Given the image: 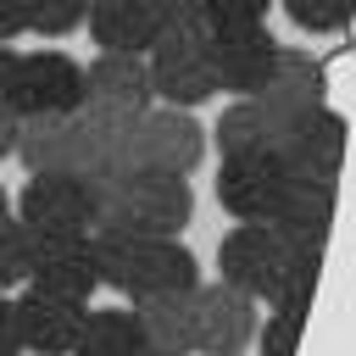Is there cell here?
<instances>
[{"mask_svg": "<svg viewBox=\"0 0 356 356\" xmlns=\"http://www.w3.org/2000/svg\"><path fill=\"white\" fill-rule=\"evenodd\" d=\"M89 256L95 278L128 300L145 295H189L200 284V261L189 245L161 239V234H117V228H89Z\"/></svg>", "mask_w": 356, "mask_h": 356, "instance_id": "6da1fadb", "label": "cell"}, {"mask_svg": "<svg viewBox=\"0 0 356 356\" xmlns=\"http://www.w3.org/2000/svg\"><path fill=\"white\" fill-rule=\"evenodd\" d=\"M89 195H95V228H117V234H161V239H178L184 222L195 217L189 178L145 172V167H128V161L117 172L95 178Z\"/></svg>", "mask_w": 356, "mask_h": 356, "instance_id": "7a4b0ae2", "label": "cell"}, {"mask_svg": "<svg viewBox=\"0 0 356 356\" xmlns=\"http://www.w3.org/2000/svg\"><path fill=\"white\" fill-rule=\"evenodd\" d=\"M145 72H150V95L161 106H178V111H195V106H206L217 95L211 56H206V28L200 22L161 28L156 44L145 50Z\"/></svg>", "mask_w": 356, "mask_h": 356, "instance_id": "3957f363", "label": "cell"}, {"mask_svg": "<svg viewBox=\"0 0 356 356\" xmlns=\"http://www.w3.org/2000/svg\"><path fill=\"white\" fill-rule=\"evenodd\" d=\"M206 156V128L195 122V111H178V106H161L150 100L134 128H128V167H145V172H172V178H189Z\"/></svg>", "mask_w": 356, "mask_h": 356, "instance_id": "277c9868", "label": "cell"}, {"mask_svg": "<svg viewBox=\"0 0 356 356\" xmlns=\"http://www.w3.org/2000/svg\"><path fill=\"white\" fill-rule=\"evenodd\" d=\"M284 189H289V167H284L278 150L222 156V167H217V200H222V211L239 217V222H273Z\"/></svg>", "mask_w": 356, "mask_h": 356, "instance_id": "5b68a950", "label": "cell"}, {"mask_svg": "<svg viewBox=\"0 0 356 356\" xmlns=\"http://www.w3.org/2000/svg\"><path fill=\"white\" fill-rule=\"evenodd\" d=\"M273 239L289 256H323L328 245V228H334V178H306V172H289V189L273 211Z\"/></svg>", "mask_w": 356, "mask_h": 356, "instance_id": "8992f818", "label": "cell"}, {"mask_svg": "<svg viewBox=\"0 0 356 356\" xmlns=\"http://www.w3.org/2000/svg\"><path fill=\"white\" fill-rule=\"evenodd\" d=\"M11 106L22 117H67L83 106V61H72L67 50H28L17 56V83H11Z\"/></svg>", "mask_w": 356, "mask_h": 356, "instance_id": "52a82bcc", "label": "cell"}, {"mask_svg": "<svg viewBox=\"0 0 356 356\" xmlns=\"http://www.w3.org/2000/svg\"><path fill=\"white\" fill-rule=\"evenodd\" d=\"M217 278L234 284L239 295H250L256 306L273 300V289L284 278V250H278L273 228L267 222H234L217 245Z\"/></svg>", "mask_w": 356, "mask_h": 356, "instance_id": "ba28073f", "label": "cell"}, {"mask_svg": "<svg viewBox=\"0 0 356 356\" xmlns=\"http://www.w3.org/2000/svg\"><path fill=\"white\" fill-rule=\"evenodd\" d=\"M189 306H195V350L200 356H239L256 339V300L239 295L234 284H222V278L195 284Z\"/></svg>", "mask_w": 356, "mask_h": 356, "instance_id": "9c48e42d", "label": "cell"}, {"mask_svg": "<svg viewBox=\"0 0 356 356\" xmlns=\"http://www.w3.org/2000/svg\"><path fill=\"white\" fill-rule=\"evenodd\" d=\"M17 222L22 228H61V234H89L95 228V195L72 172H39L17 195Z\"/></svg>", "mask_w": 356, "mask_h": 356, "instance_id": "30bf717a", "label": "cell"}, {"mask_svg": "<svg viewBox=\"0 0 356 356\" xmlns=\"http://www.w3.org/2000/svg\"><path fill=\"white\" fill-rule=\"evenodd\" d=\"M273 50L278 39L267 33V22H250V28H217L206 33V56H211V78H217V95H256L267 67H273Z\"/></svg>", "mask_w": 356, "mask_h": 356, "instance_id": "8fae6325", "label": "cell"}, {"mask_svg": "<svg viewBox=\"0 0 356 356\" xmlns=\"http://www.w3.org/2000/svg\"><path fill=\"white\" fill-rule=\"evenodd\" d=\"M278 156L289 172H306V178H339V161H345V117L334 106H312L300 117L284 122V139H278Z\"/></svg>", "mask_w": 356, "mask_h": 356, "instance_id": "7c38bea8", "label": "cell"}, {"mask_svg": "<svg viewBox=\"0 0 356 356\" xmlns=\"http://www.w3.org/2000/svg\"><path fill=\"white\" fill-rule=\"evenodd\" d=\"M83 100H89V106H106V111H122V117H139V111L156 100V95H150L145 56L95 50V61L83 67Z\"/></svg>", "mask_w": 356, "mask_h": 356, "instance_id": "4fadbf2b", "label": "cell"}, {"mask_svg": "<svg viewBox=\"0 0 356 356\" xmlns=\"http://www.w3.org/2000/svg\"><path fill=\"white\" fill-rule=\"evenodd\" d=\"M11 306H17L22 356H72V345H78V328H83V312H89V306L50 300V295H33V289H22Z\"/></svg>", "mask_w": 356, "mask_h": 356, "instance_id": "5bb4252c", "label": "cell"}, {"mask_svg": "<svg viewBox=\"0 0 356 356\" xmlns=\"http://www.w3.org/2000/svg\"><path fill=\"white\" fill-rule=\"evenodd\" d=\"M323 89H328V83H323V67L312 61V50L278 44V50H273V67H267V78H261V89H256V100L273 106L278 117H300V111H312V106H328Z\"/></svg>", "mask_w": 356, "mask_h": 356, "instance_id": "9a60e30c", "label": "cell"}, {"mask_svg": "<svg viewBox=\"0 0 356 356\" xmlns=\"http://www.w3.org/2000/svg\"><path fill=\"white\" fill-rule=\"evenodd\" d=\"M11 156L28 167V178H39V172H72V178H78L72 111H67V117H56V111L22 117V122H17V150H11Z\"/></svg>", "mask_w": 356, "mask_h": 356, "instance_id": "2e32d148", "label": "cell"}, {"mask_svg": "<svg viewBox=\"0 0 356 356\" xmlns=\"http://www.w3.org/2000/svg\"><path fill=\"white\" fill-rule=\"evenodd\" d=\"M189 295H145V300L128 306L150 356H195V306H189Z\"/></svg>", "mask_w": 356, "mask_h": 356, "instance_id": "e0dca14e", "label": "cell"}, {"mask_svg": "<svg viewBox=\"0 0 356 356\" xmlns=\"http://www.w3.org/2000/svg\"><path fill=\"white\" fill-rule=\"evenodd\" d=\"M83 22H89V39L100 50H128V56H145L161 33V22L145 0H89Z\"/></svg>", "mask_w": 356, "mask_h": 356, "instance_id": "ac0fdd59", "label": "cell"}, {"mask_svg": "<svg viewBox=\"0 0 356 356\" xmlns=\"http://www.w3.org/2000/svg\"><path fill=\"white\" fill-rule=\"evenodd\" d=\"M284 122H289V117H278V111L261 106L256 95H239L211 134H217V150H222V156H256V150H278Z\"/></svg>", "mask_w": 356, "mask_h": 356, "instance_id": "d6986e66", "label": "cell"}, {"mask_svg": "<svg viewBox=\"0 0 356 356\" xmlns=\"http://www.w3.org/2000/svg\"><path fill=\"white\" fill-rule=\"evenodd\" d=\"M72 356H150V350H145V334H139L128 306H106V312L89 306Z\"/></svg>", "mask_w": 356, "mask_h": 356, "instance_id": "ffe728a7", "label": "cell"}, {"mask_svg": "<svg viewBox=\"0 0 356 356\" xmlns=\"http://www.w3.org/2000/svg\"><path fill=\"white\" fill-rule=\"evenodd\" d=\"M22 6H28V33H39V39L72 33L89 11V0H22Z\"/></svg>", "mask_w": 356, "mask_h": 356, "instance_id": "44dd1931", "label": "cell"}, {"mask_svg": "<svg viewBox=\"0 0 356 356\" xmlns=\"http://www.w3.org/2000/svg\"><path fill=\"white\" fill-rule=\"evenodd\" d=\"M350 6H356V0H284L289 22H295L300 33H339V28L350 22Z\"/></svg>", "mask_w": 356, "mask_h": 356, "instance_id": "7402d4cb", "label": "cell"}, {"mask_svg": "<svg viewBox=\"0 0 356 356\" xmlns=\"http://www.w3.org/2000/svg\"><path fill=\"white\" fill-rule=\"evenodd\" d=\"M300 334H306V312H267V323H256V345L261 356H295L300 350Z\"/></svg>", "mask_w": 356, "mask_h": 356, "instance_id": "603a6c76", "label": "cell"}, {"mask_svg": "<svg viewBox=\"0 0 356 356\" xmlns=\"http://www.w3.org/2000/svg\"><path fill=\"white\" fill-rule=\"evenodd\" d=\"M17 284H28V228L17 217H6L0 222V295Z\"/></svg>", "mask_w": 356, "mask_h": 356, "instance_id": "cb8c5ba5", "label": "cell"}, {"mask_svg": "<svg viewBox=\"0 0 356 356\" xmlns=\"http://www.w3.org/2000/svg\"><path fill=\"white\" fill-rule=\"evenodd\" d=\"M267 6L273 0H200V22H206V33L250 28V22H267Z\"/></svg>", "mask_w": 356, "mask_h": 356, "instance_id": "d4e9b609", "label": "cell"}, {"mask_svg": "<svg viewBox=\"0 0 356 356\" xmlns=\"http://www.w3.org/2000/svg\"><path fill=\"white\" fill-rule=\"evenodd\" d=\"M17 33H28V6L22 0H0V44H11Z\"/></svg>", "mask_w": 356, "mask_h": 356, "instance_id": "484cf974", "label": "cell"}, {"mask_svg": "<svg viewBox=\"0 0 356 356\" xmlns=\"http://www.w3.org/2000/svg\"><path fill=\"white\" fill-rule=\"evenodd\" d=\"M0 356H22V334H17V306L0 295Z\"/></svg>", "mask_w": 356, "mask_h": 356, "instance_id": "4316f807", "label": "cell"}, {"mask_svg": "<svg viewBox=\"0 0 356 356\" xmlns=\"http://www.w3.org/2000/svg\"><path fill=\"white\" fill-rule=\"evenodd\" d=\"M17 122H22V111H17L11 100H0V161L17 150Z\"/></svg>", "mask_w": 356, "mask_h": 356, "instance_id": "83f0119b", "label": "cell"}, {"mask_svg": "<svg viewBox=\"0 0 356 356\" xmlns=\"http://www.w3.org/2000/svg\"><path fill=\"white\" fill-rule=\"evenodd\" d=\"M17 56H22V50L0 44V100H11V83H17Z\"/></svg>", "mask_w": 356, "mask_h": 356, "instance_id": "f1b7e54d", "label": "cell"}, {"mask_svg": "<svg viewBox=\"0 0 356 356\" xmlns=\"http://www.w3.org/2000/svg\"><path fill=\"white\" fill-rule=\"evenodd\" d=\"M6 217H11V195L0 189V222H6Z\"/></svg>", "mask_w": 356, "mask_h": 356, "instance_id": "f546056e", "label": "cell"}, {"mask_svg": "<svg viewBox=\"0 0 356 356\" xmlns=\"http://www.w3.org/2000/svg\"><path fill=\"white\" fill-rule=\"evenodd\" d=\"M239 356H245V350H239Z\"/></svg>", "mask_w": 356, "mask_h": 356, "instance_id": "4dcf8cb0", "label": "cell"}]
</instances>
